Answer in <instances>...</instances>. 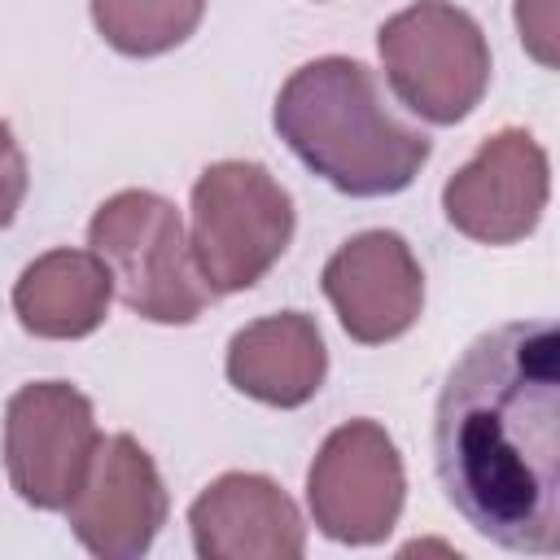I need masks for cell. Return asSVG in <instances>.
Wrapping results in <instances>:
<instances>
[{
  "label": "cell",
  "instance_id": "1",
  "mask_svg": "<svg viewBox=\"0 0 560 560\" xmlns=\"http://www.w3.org/2000/svg\"><path fill=\"white\" fill-rule=\"evenodd\" d=\"M446 503L503 551L560 547V337L551 319L481 332L446 372L433 411Z\"/></svg>",
  "mask_w": 560,
  "mask_h": 560
},
{
  "label": "cell",
  "instance_id": "2",
  "mask_svg": "<svg viewBox=\"0 0 560 560\" xmlns=\"http://www.w3.org/2000/svg\"><path fill=\"white\" fill-rule=\"evenodd\" d=\"M280 140L337 192H402L429 162V136L402 122L363 61L315 57L298 66L276 96Z\"/></svg>",
  "mask_w": 560,
  "mask_h": 560
},
{
  "label": "cell",
  "instance_id": "3",
  "mask_svg": "<svg viewBox=\"0 0 560 560\" xmlns=\"http://www.w3.org/2000/svg\"><path fill=\"white\" fill-rule=\"evenodd\" d=\"M92 254L109 267L118 298L153 324H192L214 298L192 262L179 210L149 192L122 188L88 223Z\"/></svg>",
  "mask_w": 560,
  "mask_h": 560
},
{
  "label": "cell",
  "instance_id": "4",
  "mask_svg": "<svg viewBox=\"0 0 560 560\" xmlns=\"http://www.w3.org/2000/svg\"><path fill=\"white\" fill-rule=\"evenodd\" d=\"M293 236V197L258 162H214L192 184V262L210 293L258 284Z\"/></svg>",
  "mask_w": 560,
  "mask_h": 560
},
{
  "label": "cell",
  "instance_id": "5",
  "mask_svg": "<svg viewBox=\"0 0 560 560\" xmlns=\"http://www.w3.org/2000/svg\"><path fill=\"white\" fill-rule=\"evenodd\" d=\"M376 48L398 101L438 127L468 118L486 96V35L472 13L455 9L451 0H416L411 9L394 13L381 26Z\"/></svg>",
  "mask_w": 560,
  "mask_h": 560
},
{
  "label": "cell",
  "instance_id": "6",
  "mask_svg": "<svg viewBox=\"0 0 560 560\" xmlns=\"http://www.w3.org/2000/svg\"><path fill=\"white\" fill-rule=\"evenodd\" d=\"M407 477L394 438L376 420L332 429L306 472V503L315 525L350 547L381 542L402 512Z\"/></svg>",
  "mask_w": 560,
  "mask_h": 560
},
{
  "label": "cell",
  "instance_id": "7",
  "mask_svg": "<svg viewBox=\"0 0 560 560\" xmlns=\"http://www.w3.org/2000/svg\"><path fill=\"white\" fill-rule=\"evenodd\" d=\"M96 442L92 402L66 381L22 385L4 407V468L13 490L39 512L70 503Z\"/></svg>",
  "mask_w": 560,
  "mask_h": 560
},
{
  "label": "cell",
  "instance_id": "8",
  "mask_svg": "<svg viewBox=\"0 0 560 560\" xmlns=\"http://www.w3.org/2000/svg\"><path fill=\"white\" fill-rule=\"evenodd\" d=\"M74 538L101 560H136L166 525V486L131 433L96 442L79 490L66 503Z\"/></svg>",
  "mask_w": 560,
  "mask_h": 560
},
{
  "label": "cell",
  "instance_id": "9",
  "mask_svg": "<svg viewBox=\"0 0 560 560\" xmlns=\"http://www.w3.org/2000/svg\"><path fill=\"white\" fill-rule=\"evenodd\" d=\"M551 192L542 144L525 127L494 131L442 188V210L455 232L481 245H512L534 232Z\"/></svg>",
  "mask_w": 560,
  "mask_h": 560
},
{
  "label": "cell",
  "instance_id": "10",
  "mask_svg": "<svg viewBox=\"0 0 560 560\" xmlns=\"http://www.w3.org/2000/svg\"><path fill=\"white\" fill-rule=\"evenodd\" d=\"M324 293L354 341L381 346L420 319L424 271L398 232L372 228L350 236L324 262Z\"/></svg>",
  "mask_w": 560,
  "mask_h": 560
},
{
  "label": "cell",
  "instance_id": "11",
  "mask_svg": "<svg viewBox=\"0 0 560 560\" xmlns=\"http://www.w3.org/2000/svg\"><path fill=\"white\" fill-rule=\"evenodd\" d=\"M192 547L201 560H298L306 525L298 503L258 472H223L188 508Z\"/></svg>",
  "mask_w": 560,
  "mask_h": 560
},
{
  "label": "cell",
  "instance_id": "12",
  "mask_svg": "<svg viewBox=\"0 0 560 560\" xmlns=\"http://www.w3.org/2000/svg\"><path fill=\"white\" fill-rule=\"evenodd\" d=\"M328 372V350L311 315L280 311L245 324L228 341V381L267 402V407H302L315 398Z\"/></svg>",
  "mask_w": 560,
  "mask_h": 560
},
{
  "label": "cell",
  "instance_id": "13",
  "mask_svg": "<svg viewBox=\"0 0 560 560\" xmlns=\"http://www.w3.org/2000/svg\"><path fill=\"white\" fill-rule=\"evenodd\" d=\"M114 276L92 249H48L13 284V311L26 332L48 341L88 337L105 324Z\"/></svg>",
  "mask_w": 560,
  "mask_h": 560
},
{
  "label": "cell",
  "instance_id": "14",
  "mask_svg": "<svg viewBox=\"0 0 560 560\" xmlns=\"http://www.w3.org/2000/svg\"><path fill=\"white\" fill-rule=\"evenodd\" d=\"M206 13V0H92V22L109 48L158 57L184 44Z\"/></svg>",
  "mask_w": 560,
  "mask_h": 560
},
{
  "label": "cell",
  "instance_id": "15",
  "mask_svg": "<svg viewBox=\"0 0 560 560\" xmlns=\"http://www.w3.org/2000/svg\"><path fill=\"white\" fill-rule=\"evenodd\" d=\"M516 26L525 48L542 66H556V0H516Z\"/></svg>",
  "mask_w": 560,
  "mask_h": 560
},
{
  "label": "cell",
  "instance_id": "16",
  "mask_svg": "<svg viewBox=\"0 0 560 560\" xmlns=\"http://www.w3.org/2000/svg\"><path fill=\"white\" fill-rule=\"evenodd\" d=\"M22 197H26V158L13 140V127L0 122V228L13 223Z\"/></svg>",
  "mask_w": 560,
  "mask_h": 560
}]
</instances>
